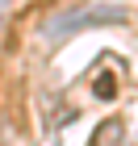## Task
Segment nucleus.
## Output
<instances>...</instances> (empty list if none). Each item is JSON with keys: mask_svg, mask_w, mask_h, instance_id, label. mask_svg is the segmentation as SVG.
I'll return each mask as SVG.
<instances>
[{"mask_svg": "<svg viewBox=\"0 0 138 146\" xmlns=\"http://www.w3.org/2000/svg\"><path fill=\"white\" fill-rule=\"evenodd\" d=\"M113 92H117V88H113V79H109V75H105L101 84H96V96H105V100H109V96H113Z\"/></svg>", "mask_w": 138, "mask_h": 146, "instance_id": "f257e3e1", "label": "nucleus"}]
</instances>
